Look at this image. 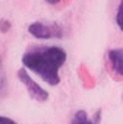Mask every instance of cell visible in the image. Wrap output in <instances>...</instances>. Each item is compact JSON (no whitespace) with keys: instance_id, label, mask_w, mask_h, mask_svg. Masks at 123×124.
Here are the masks:
<instances>
[{"instance_id":"30bf717a","label":"cell","mask_w":123,"mask_h":124,"mask_svg":"<svg viewBox=\"0 0 123 124\" xmlns=\"http://www.w3.org/2000/svg\"><path fill=\"white\" fill-rule=\"evenodd\" d=\"M122 98H123V96H122Z\"/></svg>"},{"instance_id":"6da1fadb","label":"cell","mask_w":123,"mask_h":124,"mask_svg":"<svg viewBox=\"0 0 123 124\" xmlns=\"http://www.w3.org/2000/svg\"><path fill=\"white\" fill-rule=\"evenodd\" d=\"M66 51L62 47H37L22 55V64L25 69L37 73L44 82L51 86L60 83V69L66 61Z\"/></svg>"},{"instance_id":"3957f363","label":"cell","mask_w":123,"mask_h":124,"mask_svg":"<svg viewBox=\"0 0 123 124\" xmlns=\"http://www.w3.org/2000/svg\"><path fill=\"white\" fill-rule=\"evenodd\" d=\"M18 79L24 83V86L26 88V91H28V93H29L31 98H34V99L38 101V102H45V101L48 99V92H47L45 89H43V88L28 75V72L25 70V67H22V69L18 70Z\"/></svg>"},{"instance_id":"9c48e42d","label":"cell","mask_w":123,"mask_h":124,"mask_svg":"<svg viewBox=\"0 0 123 124\" xmlns=\"http://www.w3.org/2000/svg\"><path fill=\"white\" fill-rule=\"evenodd\" d=\"M45 2H47L48 5H57V3L62 2V0H45Z\"/></svg>"},{"instance_id":"8992f818","label":"cell","mask_w":123,"mask_h":124,"mask_svg":"<svg viewBox=\"0 0 123 124\" xmlns=\"http://www.w3.org/2000/svg\"><path fill=\"white\" fill-rule=\"evenodd\" d=\"M116 23L120 28V31H123V0H120L117 12H116Z\"/></svg>"},{"instance_id":"277c9868","label":"cell","mask_w":123,"mask_h":124,"mask_svg":"<svg viewBox=\"0 0 123 124\" xmlns=\"http://www.w3.org/2000/svg\"><path fill=\"white\" fill-rule=\"evenodd\" d=\"M111 69L116 75L123 76V48H111L107 53Z\"/></svg>"},{"instance_id":"5b68a950","label":"cell","mask_w":123,"mask_h":124,"mask_svg":"<svg viewBox=\"0 0 123 124\" xmlns=\"http://www.w3.org/2000/svg\"><path fill=\"white\" fill-rule=\"evenodd\" d=\"M70 124H97V123L92 121V120H89L88 115H87V112L84 109H81V111H76L75 112V115L72 117Z\"/></svg>"},{"instance_id":"52a82bcc","label":"cell","mask_w":123,"mask_h":124,"mask_svg":"<svg viewBox=\"0 0 123 124\" xmlns=\"http://www.w3.org/2000/svg\"><path fill=\"white\" fill-rule=\"evenodd\" d=\"M0 124H18L15 120L9 118V117H5V115H0Z\"/></svg>"},{"instance_id":"ba28073f","label":"cell","mask_w":123,"mask_h":124,"mask_svg":"<svg viewBox=\"0 0 123 124\" xmlns=\"http://www.w3.org/2000/svg\"><path fill=\"white\" fill-rule=\"evenodd\" d=\"M0 26H2V31H3V32H6V31H8V28L10 26V23H9L8 21H5V19H3L2 22H0Z\"/></svg>"},{"instance_id":"7a4b0ae2","label":"cell","mask_w":123,"mask_h":124,"mask_svg":"<svg viewBox=\"0 0 123 124\" xmlns=\"http://www.w3.org/2000/svg\"><path fill=\"white\" fill-rule=\"evenodd\" d=\"M28 31L32 37L38 39H50V38H62L63 37V28L62 25L53 22V23H44V22H32L28 26Z\"/></svg>"}]
</instances>
